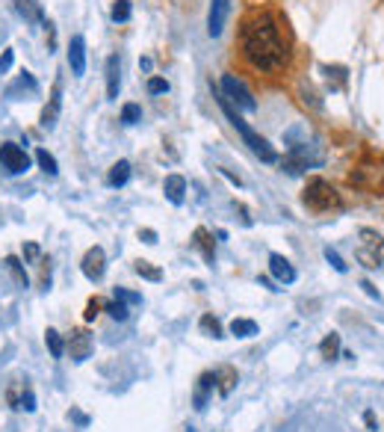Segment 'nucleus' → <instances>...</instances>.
<instances>
[{"mask_svg":"<svg viewBox=\"0 0 384 432\" xmlns=\"http://www.w3.org/2000/svg\"><path fill=\"white\" fill-rule=\"evenodd\" d=\"M302 202L316 214H328V211H340V193L331 187L325 178H311L302 193Z\"/></svg>","mask_w":384,"mask_h":432,"instance_id":"nucleus-3","label":"nucleus"},{"mask_svg":"<svg viewBox=\"0 0 384 432\" xmlns=\"http://www.w3.org/2000/svg\"><path fill=\"white\" fill-rule=\"evenodd\" d=\"M71 417H74V421H77V424H89V417H86V415H80V412H71Z\"/></svg>","mask_w":384,"mask_h":432,"instance_id":"nucleus-41","label":"nucleus"},{"mask_svg":"<svg viewBox=\"0 0 384 432\" xmlns=\"http://www.w3.org/2000/svg\"><path fill=\"white\" fill-rule=\"evenodd\" d=\"M21 89H27L30 95H33L36 89H39V86H36V80H33V74H30V71H24L21 77H18V83H15V86H9V89H6V95H9V98H15V95H18Z\"/></svg>","mask_w":384,"mask_h":432,"instance_id":"nucleus-22","label":"nucleus"},{"mask_svg":"<svg viewBox=\"0 0 384 432\" xmlns=\"http://www.w3.org/2000/svg\"><path fill=\"white\" fill-rule=\"evenodd\" d=\"M364 421H367L369 429H376V417H373V412H367V415H364Z\"/></svg>","mask_w":384,"mask_h":432,"instance_id":"nucleus-42","label":"nucleus"},{"mask_svg":"<svg viewBox=\"0 0 384 432\" xmlns=\"http://www.w3.org/2000/svg\"><path fill=\"white\" fill-rule=\"evenodd\" d=\"M116 299L125 302V305H142V296H139V293H130V290H125V288H116Z\"/></svg>","mask_w":384,"mask_h":432,"instance_id":"nucleus-32","label":"nucleus"},{"mask_svg":"<svg viewBox=\"0 0 384 432\" xmlns=\"http://www.w3.org/2000/svg\"><path fill=\"white\" fill-rule=\"evenodd\" d=\"M231 335H237V338H254L257 335V323L254 320H233L231 323Z\"/></svg>","mask_w":384,"mask_h":432,"instance_id":"nucleus-20","label":"nucleus"},{"mask_svg":"<svg viewBox=\"0 0 384 432\" xmlns=\"http://www.w3.org/2000/svg\"><path fill=\"white\" fill-rule=\"evenodd\" d=\"M319 352H322V359H334V355H337L340 352V335H337V332H331V335H325V341H322L319 343Z\"/></svg>","mask_w":384,"mask_h":432,"instance_id":"nucleus-21","label":"nucleus"},{"mask_svg":"<svg viewBox=\"0 0 384 432\" xmlns=\"http://www.w3.org/2000/svg\"><path fill=\"white\" fill-rule=\"evenodd\" d=\"M322 71L328 74L331 89H343V86H346V68H343V66H334V68H331V66H325Z\"/></svg>","mask_w":384,"mask_h":432,"instance_id":"nucleus-26","label":"nucleus"},{"mask_svg":"<svg viewBox=\"0 0 384 432\" xmlns=\"http://www.w3.org/2000/svg\"><path fill=\"white\" fill-rule=\"evenodd\" d=\"M128 181H130V163H128V160H118V163L109 169L107 184H109V187H125Z\"/></svg>","mask_w":384,"mask_h":432,"instance_id":"nucleus-17","label":"nucleus"},{"mask_svg":"<svg viewBox=\"0 0 384 432\" xmlns=\"http://www.w3.org/2000/svg\"><path fill=\"white\" fill-rule=\"evenodd\" d=\"M355 255L367 269H378L384 264V237L373 228H364L361 231V246H358Z\"/></svg>","mask_w":384,"mask_h":432,"instance_id":"nucleus-5","label":"nucleus"},{"mask_svg":"<svg viewBox=\"0 0 384 432\" xmlns=\"http://www.w3.org/2000/svg\"><path fill=\"white\" fill-rule=\"evenodd\" d=\"M243 57L257 71H278L287 66V45L272 12H252L243 21Z\"/></svg>","mask_w":384,"mask_h":432,"instance_id":"nucleus-1","label":"nucleus"},{"mask_svg":"<svg viewBox=\"0 0 384 432\" xmlns=\"http://www.w3.org/2000/svg\"><path fill=\"white\" fill-rule=\"evenodd\" d=\"M118 89H121V59L113 54V57H107V98L109 101L118 98Z\"/></svg>","mask_w":384,"mask_h":432,"instance_id":"nucleus-12","label":"nucleus"},{"mask_svg":"<svg viewBox=\"0 0 384 432\" xmlns=\"http://www.w3.org/2000/svg\"><path fill=\"white\" fill-rule=\"evenodd\" d=\"M361 288H364V293H367V296H373V299H378V290H376L373 285H369V281H361Z\"/></svg>","mask_w":384,"mask_h":432,"instance_id":"nucleus-39","label":"nucleus"},{"mask_svg":"<svg viewBox=\"0 0 384 432\" xmlns=\"http://www.w3.org/2000/svg\"><path fill=\"white\" fill-rule=\"evenodd\" d=\"M68 66H71L74 77H83V71H86V39H83V36H71V42H68Z\"/></svg>","mask_w":384,"mask_h":432,"instance_id":"nucleus-11","label":"nucleus"},{"mask_svg":"<svg viewBox=\"0 0 384 432\" xmlns=\"http://www.w3.org/2000/svg\"><path fill=\"white\" fill-rule=\"evenodd\" d=\"M213 92H216V101H219V107L225 110L228 121H231L233 128H237V133L243 137V142L252 148V154H254V157H260V160H263V163H278V151H275V148H272V145H269L263 137H260V133H257L254 128H249V125H245V119H243V116L237 113V110H233V107L228 104V98L222 95V92L216 89V86H213Z\"/></svg>","mask_w":384,"mask_h":432,"instance_id":"nucleus-2","label":"nucleus"},{"mask_svg":"<svg viewBox=\"0 0 384 432\" xmlns=\"http://www.w3.org/2000/svg\"><path fill=\"white\" fill-rule=\"evenodd\" d=\"M6 267H9V273L15 276L18 288H27V273H24V267H21L18 258H6Z\"/></svg>","mask_w":384,"mask_h":432,"instance_id":"nucleus-28","label":"nucleus"},{"mask_svg":"<svg viewBox=\"0 0 384 432\" xmlns=\"http://www.w3.org/2000/svg\"><path fill=\"white\" fill-rule=\"evenodd\" d=\"M222 95L228 98L231 107H240L243 113H254L257 110V101H254L252 89L237 77V74H225V77H222Z\"/></svg>","mask_w":384,"mask_h":432,"instance_id":"nucleus-4","label":"nucleus"},{"mask_svg":"<svg viewBox=\"0 0 384 432\" xmlns=\"http://www.w3.org/2000/svg\"><path fill=\"white\" fill-rule=\"evenodd\" d=\"M219 376H222L219 394H222V397H228V394H231V388L237 385V373H233V367H222V370H219Z\"/></svg>","mask_w":384,"mask_h":432,"instance_id":"nucleus-27","label":"nucleus"},{"mask_svg":"<svg viewBox=\"0 0 384 432\" xmlns=\"http://www.w3.org/2000/svg\"><path fill=\"white\" fill-rule=\"evenodd\" d=\"M92 347H95V343H92V335H89L86 329H74V332H71V338H68V352H71V359L77 362V364L89 359V355H92Z\"/></svg>","mask_w":384,"mask_h":432,"instance_id":"nucleus-9","label":"nucleus"},{"mask_svg":"<svg viewBox=\"0 0 384 432\" xmlns=\"http://www.w3.org/2000/svg\"><path fill=\"white\" fill-rule=\"evenodd\" d=\"M201 332H204L207 338H216V341L225 338V335H222V323H219L213 314H204V317H201Z\"/></svg>","mask_w":384,"mask_h":432,"instance_id":"nucleus-24","label":"nucleus"},{"mask_svg":"<svg viewBox=\"0 0 384 432\" xmlns=\"http://www.w3.org/2000/svg\"><path fill=\"white\" fill-rule=\"evenodd\" d=\"M101 308H104L101 299H89V305H86V320H95L98 314H101Z\"/></svg>","mask_w":384,"mask_h":432,"instance_id":"nucleus-36","label":"nucleus"},{"mask_svg":"<svg viewBox=\"0 0 384 432\" xmlns=\"http://www.w3.org/2000/svg\"><path fill=\"white\" fill-rule=\"evenodd\" d=\"M45 341H47V350H51L54 359H63L66 343H63V338H59V332H56V329H47V332H45Z\"/></svg>","mask_w":384,"mask_h":432,"instance_id":"nucleus-23","label":"nucleus"},{"mask_svg":"<svg viewBox=\"0 0 384 432\" xmlns=\"http://www.w3.org/2000/svg\"><path fill=\"white\" fill-rule=\"evenodd\" d=\"M59 110H63V80L56 77L54 89H51V101H47L45 113H42V128H47V131H51V128L56 125V119H59Z\"/></svg>","mask_w":384,"mask_h":432,"instance_id":"nucleus-10","label":"nucleus"},{"mask_svg":"<svg viewBox=\"0 0 384 432\" xmlns=\"http://www.w3.org/2000/svg\"><path fill=\"white\" fill-rule=\"evenodd\" d=\"M18 409H24V412H36V394L27 388L21 394V400H18Z\"/></svg>","mask_w":384,"mask_h":432,"instance_id":"nucleus-33","label":"nucleus"},{"mask_svg":"<svg viewBox=\"0 0 384 432\" xmlns=\"http://www.w3.org/2000/svg\"><path fill=\"white\" fill-rule=\"evenodd\" d=\"M139 119H142V107L139 104H125V110H121V121H125V125H136Z\"/></svg>","mask_w":384,"mask_h":432,"instance_id":"nucleus-30","label":"nucleus"},{"mask_svg":"<svg viewBox=\"0 0 384 432\" xmlns=\"http://www.w3.org/2000/svg\"><path fill=\"white\" fill-rule=\"evenodd\" d=\"M195 246H198V249H201V255H204V261H207V264H213V261H216L213 234H210L207 228H198V231H195Z\"/></svg>","mask_w":384,"mask_h":432,"instance_id":"nucleus-16","label":"nucleus"},{"mask_svg":"<svg viewBox=\"0 0 384 432\" xmlns=\"http://www.w3.org/2000/svg\"><path fill=\"white\" fill-rule=\"evenodd\" d=\"M12 63H15V54H12V51H3V54H0V74H6V71L12 68Z\"/></svg>","mask_w":384,"mask_h":432,"instance_id":"nucleus-37","label":"nucleus"},{"mask_svg":"<svg viewBox=\"0 0 384 432\" xmlns=\"http://www.w3.org/2000/svg\"><path fill=\"white\" fill-rule=\"evenodd\" d=\"M269 269H272V276H275L281 285H293V281H295V269H293V264L284 255H269Z\"/></svg>","mask_w":384,"mask_h":432,"instance_id":"nucleus-13","label":"nucleus"},{"mask_svg":"<svg viewBox=\"0 0 384 432\" xmlns=\"http://www.w3.org/2000/svg\"><path fill=\"white\" fill-rule=\"evenodd\" d=\"M231 15V0H210V12H207V33L213 36H222L225 30V21Z\"/></svg>","mask_w":384,"mask_h":432,"instance_id":"nucleus-8","label":"nucleus"},{"mask_svg":"<svg viewBox=\"0 0 384 432\" xmlns=\"http://www.w3.org/2000/svg\"><path fill=\"white\" fill-rule=\"evenodd\" d=\"M109 15H113L116 24H125V21L130 18V3H128V0H116V3H113V12H109Z\"/></svg>","mask_w":384,"mask_h":432,"instance_id":"nucleus-29","label":"nucleus"},{"mask_svg":"<svg viewBox=\"0 0 384 432\" xmlns=\"http://www.w3.org/2000/svg\"><path fill=\"white\" fill-rule=\"evenodd\" d=\"M0 163H3V169L9 172V175H24V172L30 169V157H27V151H24L21 145L3 142L0 145Z\"/></svg>","mask_w":384,"mask_h":432,"instance_id":"nucleus-6","label":"nucleus"},{"mask_svg":"<svg viewBox=\"0 0 384 432\" xmlns=\"http://www.w3.org/2000/svg\"><path fill=\"white\" fill-rule=\"evenodd\" d=\"M139 68H142V71H151V59L142 57V59H139Z\"/></svg>","mask_w":384,"mask_h":432,"instance_id":"nucleus-43","label":"nucleus"},{"mask_svg":"<svg viewBox=\"0 0 384 432\" xmlns=\"http://www.w3.org/2000/svg\"><path fill=\"white\" fill-rule=\"evenodd\" d=\"M36 163H39L47 175H56L59 172V166H56V157L51 154V151H45V148H39V151H36Z\"/></svg>","mask_w":384,"mask_h":432,"instance_id":"nucleus-25","label":"nucleus"},{"mask_svg":"<svg viewBox=\"0 0 384 432\" xmlns=\"http://www.w3.org/2000/svg\"><path fill=\"white\" fill-rule=\"evenodd\" d=\"M107 311H109V317H113V320H118V323H125V320L130 317L128 305H125V302H118V299H116V302H109V305H107Z\"/></svg>","mask_w":384,"mask_h":432,"instance_id":"nucleus-31","label":"nucleus"},{"mask_svg":"<svg viewBox=\"0 0 384 432\" xmlns=\"http://www.w3.org/2000/svg\"><path fill=\"white\" fill-rule=\"evenodd\" d=\"M213 388H216V373H201V379H198V385H195V394H192V403L198 412L207 405V397Z\"/></svg>","mask_w":384,"mask_h":432,"instance_id":"nucleus-14","label":"nucleus"},{"mask_svg":"<svg viewBox=\"0 0 384 432\" xmlns=\"http://www.w3.org/2000/svg\"><path fill=\"white\" fill-rule=\"evenodd\" d=\"M325 261H328L334 269H337V273H346V269H349V267L343 264V258H340L337 252H334V249H325Z\"/></svg>","mask_w":384,"mask_h":432,"instance_id":"nucleus-34","label":"nucleus"},{"mask_svg":"<svg viewBox=\"0 0 384 432\" xmlns=\"http://www.w3.org/2000/svg\"><path fill=\"white\" fill-rule=\"evenodd\" d=\"M133 269H136V276H142V278H148V281H163V269L154 267L151 261H136Z\"/></svg>","mask_w":384,"mask_h":432,"instance_id":"nucleus-19","label":"nucleus"},{"mask_svg":"<svg viewBox=\"0 0 384 432\" xmlns=\"http://www.w3.org/2000/svg\"><path fill=\"white\" fill-rule=\"evenodd\" d=\"M24 255H27V258H39V246H27V249H24Z\"/></svg>","mask_w":384,"mask_h":432,"instance_id":"nucleus-40","label":"nucleus"},{"mask_svg":"<svg viewBox=\"0 0 384 432\" xmlns=\"http://www.w3.org/2000/svg\"><path fill=\"white\" fill-rule=\"evenodd\" d=\"M80 269H83V276L89 281H101L104 278V273H107V255H104L101 246H92V249L83 255Z\"/></svg>","mask_w":384,"mask_h":432,"instance_id":"nucleus-7","label":"nucleus"},{"mask_svg":"<svg viewBox=\"0 0 384 432\" xmlns=\"http://www.w3.org/2000/svg\"><path fill=\"white\" fill-rule=\"evenodd\" d=\"M148 92H151V95H163V92H169V83L163 77H151V80H148Z\"/></svg>","mask_w":384,"mask_h":432,"instance_id":"nucleus-35","label":"nucleus"},{"mask_svg":"<svg viewBox=\"0 0 384 432\" xmlns=\"http://www.w3.org/2000/svg\"><path fill=\"white\" fill-rule=\"evenodd\" d=\"M163 193L171 204H183V199H187V181L181 175H169L166 184H163Z\"/></svg>","mask_w":384,"mask_h":432,"instance_id":"nucleus-15","label":"nucleus"},{"mask_svg":"<svg viewBox=\"0 0 384 432\" xmlns=\"http://www.w3.org/2000/svg\"><path fill=\"white\" fill-rule=\"evenodd\" d=\"M139 237H142V240H145L148 246H154V243H157V234H154L151 228H145V231H139Z\"/></svg>","mask_w":384,"mask_h":432,"instance_id":"nucleus-38","label":"nucleus"},{"mask_svg":"<svg viewBox=\"0 0 384 432\" xmlns=\"http://www.w3.org/2000/svg\"><path fill=\"white\" fill-rule=\"evenodd\" d=\"M15 9L24 15V21H45L39 0H15Z\"/></svg>","mask_w":384,"mask_h":432,"instance_id":"nucleus-18","label":"nucleus"}]
</instances>
